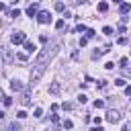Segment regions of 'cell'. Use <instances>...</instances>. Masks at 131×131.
Here are the masks:
<instances>
[{
	"instance_id": "obj_1",
	"label": "cell",
	"mask_w": 131,
	"mask_h": 131,
	"mask_svg": "<svg viewBox=\"0 0 131 131\" xmlns=\"http://www.w3.org/2000/svg\"><path fill=\"white\" fill-rule=\"evenodd\" d=\"M59 45H61V41H53V45H47V47H43V49L39 51L37 61H35V70H33V74H31L33 84H35V82H39V78L43 76V72H45V68H47V61L57 53Z\"/></svg>"
},
{
	"instance_id": "obj_2",
	"label": "cell",
	"mask_w": 131,
	"mask_h": 131,
	"mask_svg": "<svg viewBox=\"0 0 131 131\" xmlns=\"http://www.w3.org/2000/svg\"><path fill=\"white\" fill-rule=\"evenodd\" d=\"M10 41H12L14 45H20V43H25V41H27V37H25V33L16 31V33H12V35H10Z\"/></svg>"
},
{
	"instance_id": "obj_3",
	"label": "cell",
	"mask_w": 131,
	"mask_h": 131,
	"mask_svg": "<svg viewBox=\"0 0 131 131\" xmlns=\"http://www.w3.org/2000/svg\"><path fill=\"white\" fill-rule=\"evenodd\" d=\"M106 121H111V123H119V121H121V113L115 111V108H108V113H106Z\"/></svg>"
},
{
	"instance_id": "obj_4",
	"label": "cell",
	"mask_w": 131,
	"mask_h": 131,
	"mask_svg": "<svg viewBox=\"0 0 131 131\" xmlns=\"http://www.w3.org/2000/svg\"><path fill=\"white\" fill-rule=\"evenodd\" d=\"M37 20H39L41 25H47V23H51V14H49L47 10H41V12L37 14Z\"/></svg>"
},
{
	"instance_id": "obj_5",
	"label": "cell",
	"mask_w": 131,
	"mask_h": 131,
	"mask_svg": "<svg viewBox=\"0 0 131 131\" xmlns=\"http://www.w3.org/2000/svg\"><path fill=\"white\" fill-rule=\"evenodd\" d=\"M0 53H2V59H4V63H12L14 55H12V51H10V49H0Z\"/></svg>"
},
{
	"instance_id": "obj_6",
	"label": "cell",
	"mask_w": 131,
	"mask_h": 131,
	"mask_svg": "<svg viewBox=\"0 0 131 131\" xmlns=\"http://www.w3.org/2000/svg\"><path fill=\"white\" fill-rule=\"evenodd\" d=\"M27 14H29V16H37V14H39V4H31V6L27 8Z\"/></svg>"
},
{
	"instance_id": "obj_7",
	"label": "cell",
	"mask_w": 131,
	"mask_h": 131,
	"mask_svg": "<svg viewBox=\"0 0 131 131\" xmlns=\"http://www.w3.org/2000/svg\"><path fill=\"white\" fill-rule=\"evenodd\" d=\"M10 88H12L14 92H18V90H23V84H20V80H12V82H10Z\"/></svg>"
},
{
	"instance_id": "obj_8",
	"label": "cell",
	"mask_w": 131,
	"mask_h": 131,
	"mask_svg": "<svg viewBox=\"0 0 131 131\" xmlns=\"http://www.w3.org/2000/svg\"><path fill=\"white\" fill-rule=\"evenodd\" d=\"M59 90H61V86H59V82H53V84L49 86V92H51V94H59Z\"/></svg>"
},
{
	"instance_id": "obj_9",
	"label": "cell",
	"mask_w": 131,
	"mask_h": 131,
	"mask_svg": "<svg viewBox=\"0 0 131 131\" xmlns=\"http://www.w3.org/2000/svg\"><path fill=\"white\" fill-rule=\"evenodd\" d=\"M129 10H131V4H127V2H123V4L119 6V12H121V14H127Z\"/></svg>"
},
{
	"instance_id": "obj_10",
	"label": "cell",
	"mask_w": 131,
	"mask_h": 131,
	"mask_svg": "<svg viewBox=\"0 0 131 131\" xmlns=\"http://www.w3.org/2000/svg\"><path fill=\"white\" fill-rule=\"evenodd\" d=\"M25 49H27V53H33L37 47H35V43H31V41H25Z\"/></svg>"
},
{
	"instance_id": "obj_11",
	"label": "cell",
	"mask_w": 131,
	"mask_h": 131,
	"mask_svg": "<svg viewBox=\"0 0 131 131\" xmlns=\"http://www.w3.org/2000/svg\"><path fill=\"white\" fill-rule=\"evenodd\" d=\"M18 129H20V127H18V123H16V121H12V123L8 125V131H18Z\"/></svg>"
},
{
	"instance_id": "obj_12",
	"label": "cell",
	"mask_w": 131,
	"mask_h": 131,
	"mask_svg": "<svg viewBox=\"0 0 131 131\" xmlns=\"http://www.w3.org/2000/svg\"><path fill=\"white\" fill-rule=\"evenodd\" d=\"M98 10H100V12H106V10H108V4H106V2H100V4H98Z\"/></svg>"
},
{
	"instance_id": "obj_13",
	"label": "cell",
	"mask_w": 131,
	"mask_h": 131,
	"mask_svg": "<svg viewBox=\"0 0 131 131\" xmlns=\"http://www.w3.org/2000/svg\"><path fill=\"white\" fill-rule=\"evenodd\" d=\"M33 117H37V119H39V117H43V108H39V106H37V108H35V113H33Z\"/></svg>"
},
{
	"instance_id": "obj_14",
	"label": "cell",
	"mask_w": 131,
	"mask_h": 131,
	"mask_svg": "<svg viewBox=\"0 0 131 131\" xmlns=\"http://www.w3.org/2000/svg\"><path fill=\"white\" fill-rule=\"evenodd\" d=\"M55 10H66V4L63 2H55Z\"/></svg>"
},
{
	"instance_id": "obj_15",
	"label": "cell",
	"mask_w": 131,
	"mask_h": 131,
	"mask_svg": "<svg viewBox=\"0 0 131 131\" xmlns=\"http://www.w3.org/2000/svg\"><path fill=\"white\" fill-rule=\"evenodd\" d=\"M63 25H66V20H63V18H59V20L55 23V29H63Z\"/></svg>"
},
{
	"instance_id": "obj_16",
	"label": "cell",
	"mask_w": 131,
	"mask_h": 131,
	"mask_svg": "<svg viewBox=\"0 0 131 131\" xmlns=\"http://www.w3.org/2000/svg\"><path fill=\"white\" fill-rule=\"evenodd\" d=\"M94 33H96L94 29H86V39H90V37H94Z\"/></svg>"
},
{
	"instance_id": "obj_17",
	"label": "cell",
	"mask_w": 131,
	"mask_h": 131,
	"mask_svg": "<svg viewBox=\"0 0 131 131\" xmlns=\"http://www.w3.org/2000/svg\"><path fill=\"white\" fill-rule=\"evenodd\" d=\"M125 84H127V82H125L123 78H117V80H115V86H125Z\"/></svg>"
},
{
	"instance_id": "obj_18",
	"label": "cell",
	"mask_w": 131,
	"mask_h": 131,
	"mask_svg": "<svg viewBox=\"0 0 131 131\" xmlns=\"http://www.w3.org/2000/svg\"><path fill=\"white\" fill-rule=\"evenodd\" d=\"M76 33H86V27H84V25H78V27H76Z\"/></svg>"
},
{
	"instance_id": "obj_19",
	"label": "cell",
	"mask_w": 131,
	"mask_h": 131,
	"mask_svg": "<svg viewBox=\"0 0 131 131\" xmlns=\"http://www.w3.org/2000/svg\"><path fill=\"white\" fill-rule=\"evenodd\" d=\"M119 63H121V68H125V70H127V63H129V59H127V57H123Z\"/></svg>"
},
{
	"instance_id": "obj_20",
	"label": "cell",
	"mask_w": 131,
	"mask_h": 131,
	"mask_svg": "<svg viewBox=\"0 0 131 131\" xmlns=\"http://www.w3.org/2000/svg\"><path fill=\"white\" fill-rule=\"evenodd\" d=\"M86 100H88V98H86V94H80V96H78V102H80V104H84Z\"/></svg>"
},
{
	"instance_id": "obj_21",
	"label": "cell",
	"mask_w": 131,
	"mask_h": 131,
	"mask_svg": "<svg viewBox=\"0 0 131 131\" xmlns=\"http://www.w3.org/2000/svg\"><path fill=\"white\" fill-rule=\"evenodd\" d=\"M12 104V98L10 96H4V106H10Z\"/></svg>"
},
{
	"instance_id": "obj_22",
	"label": "cell",
	"mask_w": 131,
	"mask_h": 131,
	"mask_svg": "<svg viewBox=\"0 0 131 131\" xmlns=\"http://www.w3.org/2000/svg\"><path fill=\"white\" fill-rule=\"evenodd\" d=\"M94 106H96V108H102V106H104V100H94Z\"/></svg>"
},
{
	"instance_id": "obj_23",
	"label": "cell",
	"mask_w": 131,
	"mask_h": 131,
	"mask_svg": "<svg viewBox=\"0 0 131 131\" xmlns=\"http://www.w3.org/2000/svg\"><path fill=\"white\" fill-rule=\"evenodd\" d=\"M10 16H14V18H16V16H20V10H18V8H14V10L10 12Z\"/></svg>"
},
{
	"instance_id": "obj_24",
	"label": "cell",
	"mask_w": 131,
	"mask_h": 131,
	"mask_svg": "<svg viewBox=\"0 0 131 131\" xmlns=\"http://www.w3.org/2000/svg\"><path fill=\"white\" fill-rule=\"evenodd\" d=\"M102 33H104V35H113V29H111V27H104Z\"/></svg>"
},
{
	"instance_id": "obj_25",
	"label": "cell",
	"mask_w": 131,
	"mask_h": 131,
	"mask_svg": "<svg viewBox=\"0 0 131 131\" xmlns=\"http://www.w3.org/2000/svg\"><path fill=\"white\" fill-rule=\"evenodd\" d=\"M16 59H20V61H27V55H25V53H16Z\"/></svg>"
},
{
	"instance_id": "obj_26",
	"label": "cell",
	"mask_w": 131,
	"mask_h": 131,
	"mask_svg": "<svg viewBox=\"0 0 131 131\" xmlns=\"http://www.w3.org/2000/svg\"><path fill=\"white\" fill-rule=\"evenodd\" d=\"M16 117H18V119H25V117H27V111H18Z\"/></svg>"
},
{
	"instance_id": "obj_27",
	"label": "cell",
	"mask_w": 131,
	"mask_h": 131,
	"mask_svg": "<svg viewBox=\"0 0 131 131\" xmlns=\"http://www.w3.org/2000/svg\"><path fill=\"white\" fill-rule=\"evenodd\" d=\"M86 43H88V39H86V37H82V39H80V47H86Z\"/></svg>"
},
{
	"instance_id": "obj_28",
	"label": "cell",
	"mask_w": 131,
	"mask_h": 131,
	"mask_svg": "<svg viewBox=\"0 0 131 131\" xmlns=\"http://www.w3.org/2000/svg\"><path fill=\"white\" fill-rule=\"evenodd\" d=\"M104 68H106V70H113V68H115V63H113V61H108V63H104Z\"/></svg>"
},
{
	"instance_id": "obj_29",
	"label": "cell",
	"mask_w": 131,
	"mask_h": 131,
	"mask_svg": "<svg viewBox=\"0 0 131 131\" xmlns=\"http://www.w3.org/2000/svg\"><path fill=\"white\" fill-rule=\"evenodd\" d=\"M94 123H96V127H100V123H102V119H100V117H94Z\"/></svg>"
},
{
	"instance_id": "obj_30",
	"label": "cell",
	"mask_w": 131,
	"mask_h": 131,
	"mask_svg": "<svg viewBox=\"0 0 131 131\" xmlns=\"http://www.w3.org/2000/svg\"><path fill=\"white\" fill-rule=\"evenodd\" d=\"M63 127L66 129H72V121H63Z\"/></svg>"
},
{
	"instance_id": "obj_31",
	"label": "cell",
	"mask_w": 131,
	"mask_h": 131,
	"mask_svg": "<svg viewBox=\"0 0 131 131\" xmlns=\"http://www.w3.org/2000/svg\"><path fill=\"white\" fill-rule=\"evenodd\" d=\"M123 131H131V123H125L123 125Z\"/></svg>"
},
{
	"instance_id": "obj_32",
	"label": "cell",
	"mask_w": 131,
	"mask_h": 131,
	"mask_svg": "<svg viewBox=\"0 0 131 131\" xmlns=\"http://www.w3.org/2000/svg\"><path fill=\"white\" fill-rule=\"evenodd\" d=\"M125 94H129V96H131V86H125Z\"/></svg>"
},
{
	"instance_id": "obj_33",
	"label": "cell",
	"mask_w": 131,
	"mask_h": 131,
	"mask_svg": "<svg viewBox=\"0 0 131 131\" xmlns=\"http://www.w3.org/2000/svg\"><path fill=\"white\" fill-rule=\"evenodd\" d=\"M4 10H6V4H2V2H0V12H4Z\"/></svg>"
},
{
	"instance_id": "obj_34",
	"label": "cell",
	"mask_w": 131,
	"mask_h": 131,
	"mask_svg": "<svg viewBox=\"0 0 131 131\" xmlns=\"http://www.w3.org/2000/svg\"><path fill=\"white\" fill-rule=\"evenodd\" d=\"M90 131H104V129H100V127H92Z\"/></svg>"
},
{
	"instance_id": "obj_35",
	"label": "cell",
	"mask_w": 131,
	"mask_h": 131,
	"mask_svg": "<svg viewBox=\"0 0 131 131\" xmlns=\"http://www.w3.org/2000/svg\"><path fill=\"white\" fill-rule=\"evenodd\" d=\"M0 100H4V92H2V88H0Z\"/></svg>"
},
{
	"instance_id": "obj_36",
	"label": "cell",
	"mask_w": 131,
	"mask_h": 131,
	"mask_svg": "<svg viewBox=\"0 0 131 131\" xmlns=\"http://www.w3.org/2000/svg\"><path fill=\"white\" fill-rule=\"evenodd\" d=\"M2 119H4V111H0V121H2Z\"/></svg>"
}]
</instances>
